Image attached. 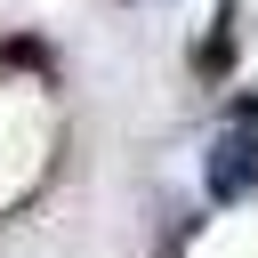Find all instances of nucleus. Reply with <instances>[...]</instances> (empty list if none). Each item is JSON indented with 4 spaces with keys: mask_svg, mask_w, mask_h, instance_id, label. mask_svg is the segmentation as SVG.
I'll return each mask as SVG.
<instances>
[{
    "mask_svg": "<svg viewBox=\"0 0 258 258\" xmlns=\"http://www.w3.org/2000/svg\"><path fill=\"white\" fill-rule=\"evenodd\" d=\"M234 24H242V0H218L210 8V32L194 48V81H226L234 73Z\"/></svg>",
    "mask_w": 258,
    "mask_h": 258,
    "instance_id": "obj_2",
    "label": "nucleus"
},
{
    "mask_svg": "<svg viewBox=\"0 0 258 258\" xmlns=\"http://www.w3.org/2000/svg\"><path fill=\"white\" fill-rule=\"evenodd\" d=\"M258 185V121H226L202 153V194L210 202H242Z\"/></svg>",
    "mask_w": 258,
    "mask_h": 258,
    "instance_id": "obj_1",
    "label": "nucleus"
}]
</instances>
